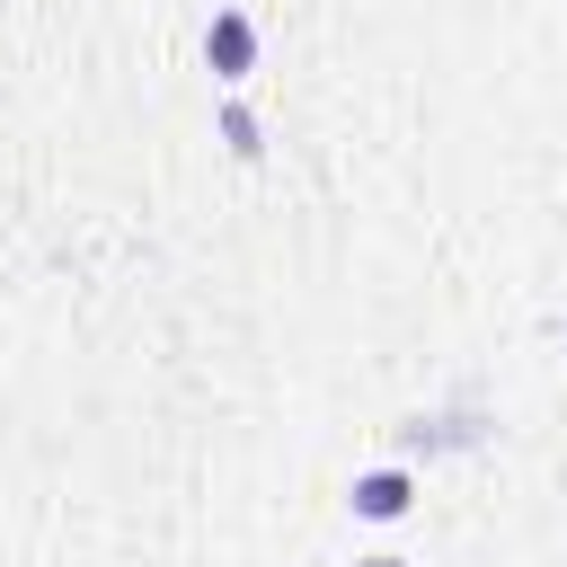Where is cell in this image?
Returning <instances> with one entry per match:
<instances>
[{
	"mask_svg": "<svg viewBox=\"0 0 567 567\" xmlns=\"http://www.w3.org/2000/svg\"><path fill=\"white\" fill-rule=\"evenodd\" d=\"M221 142H230L239 159H257V151H266V124H257V106H248V97H221Z\"/></svg>",
	"mask_w": 567,
	"mask_h": 567,
	"instance_id": "cell-3",
	"label": "cell"
},
{
	"mask_svg": "<svg viewBox=\"0 0 567 567\" xmlns=\"http://www.w3.org/2000/svg\"><path fill=\"white\" fill-rule=\"evenodd\" d=\"M346 505H354L363 523H399V514L416 505V470H399V461H390V470H363V478L346 487Z\"/></svg>",
	"mask_w": 567,
	"mask_h": 567,
	"instance_id": "cell-2",
	"label": "cell"
},
{
	"mask_svg": "<svg viewBox=\"0 0 567 567\" xmlns=\"http://www.w3.org/2000/svg\"><path fill=\"white\" fill-rule=\"evenodd\" d=\"M354 567H408V558H399V549H372V558H354Z\"/></svg>",
	"mask_w": 567,
	"mask_h": 567,
	"instance_id": "cell-4",
	"label": "cell"
},
{
	"mask_svg": "<svg viewBox=\"0 0 567 567\" xmlns=\"http://www.w3.org/2000/svg\"><path fill=\"white\" fill-rule=\"evenodd\" d=\"M204 62H213V80H248V71H257V18H248V9H213Z\"/></svg>",
	"mask_w": 567,
	"mask_h": 567,
	"instance_id": "cell-1",
	"label": "cell"
}]
</instances>
